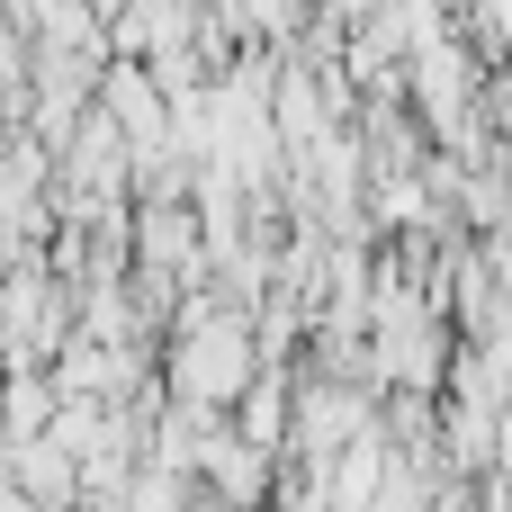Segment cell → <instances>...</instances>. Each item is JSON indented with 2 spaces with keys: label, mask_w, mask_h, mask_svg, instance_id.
<instances>
[{
  "label": "cell",
  "mask_w": 512,
  "mask_h": 512,
  "mask_svg": "<svg viewBox=\"0 0 512 512\" xmlns=\"http://www.w3.org/2000/svg\"><path fill=\"white\" fill-rule=\"evenodd\" d=\"M234 396H252V342H243V324L198 315L180 333V405L207 414V405H234Z\"/></svg>",
  "instance_id": "6da1fadb"
},
{
  "label": "cell",
  "mask_w": 512,
  "mask_h": 512,
  "mask_svg": "<svg viewBox=\"0 0 512 512\" xmlns=\"http://www.w3.org/2000/svg\"><path fill=\"white\" fill-rule=\"evenodd\" d=\"M279 432H288V405H279V387H252V405H243V441H261V450H270Z\"/></svg>",
  "instance_id": "7a4b0ae2"
}]
</instances>
